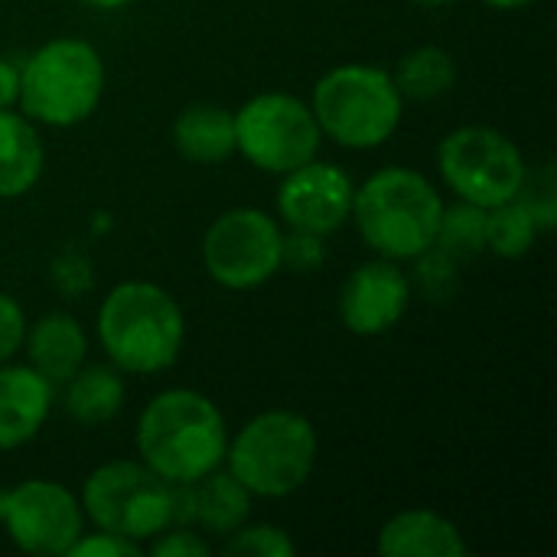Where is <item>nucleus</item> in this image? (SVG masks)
Here are the masks:
<instances>
[{"mask_svg": "<svg viewBox=\"0 0 557 557\" xmlns=\"http://www.w3.org/2000/svg\"><path fill=\"white\" fill-rule=\"evenodd\" d=\"M49 274H52V287H55L59 294L78 297V294H85V290L91 287V258L82 255V251H75V248L59 251V255L52 258Z\"/></svg>", "mask_w": 557, "mask_h": 557, "instance_id": "cd10ccee", "label": "nucleus"}, {"mask_svg": "<svg viewBox=\"0 0 557 557\" xmlns=\"http://www.w3.org/2000/svg\"><path fill=\"white\" fill-rule=\"evenodd\" d=\"M323 261H326V238H323V235L284 228L281 268H290V271H297V274H313Z\"/></svg>", "mask_w": 557, "mask_h": 557, "instance_id": "bb28decb", "label": "nucleus"}, {"mask_svg": "<svg viewBox=\"0 0 557 557\" xmlns=\"http://www.w3.org/2000/svg\"><path fill=\"white\" fill-rule=\"evenodd\" d=\"M20 352H26V362L59 388L88 362V333L75 313L49 310L36 323H26Z\"/></svg>", "mask_w": 557, "mask_h": 557, "instance_id": "2eb2a0df", "label": "nucleus"}, {"mask_svg": "<svg viewBox=\"0 0 557 557\" xmlns=\"http://www.w3.org/2000/svg\"><path fill=\"white\" fill-rule=\"evenodd\" d=\"M411 297L414 284L408 271L392 258L372 255L356 271H349V277L339 287V323L362 339L385 336L401 323V317L411 307Z\"/></svg>", "mask_w": 557, "mask_h": 557, "instance_id": "ddd939ff", "label": "nucleus"}, {"mask_svg": "<svg viewBox=\"0 0 557 557\" xmlns=\"http://www.w3.org/2000/svg\"><path fill=\"white\" fill-rule=\"evenodd\" d=\"M150 555L153 557H209L212 555V539H206L199 529L193 525H166L163 532H157L150 542Z\"/></svg>", "mask_w": 557, "mask_h": 557, "instance_id": "a878e982", "label": "nucleus"}, {"mask_svg": "<svg viewBox=\"0 0 557 557\" xmlns=\"http://www.w3.org/2000/svg\"><path fill=\"white\" fill-rule=\"evenodd\" d=\"M418 7H428V10H441V7H450V3H457V0H414Z\"/></svg>", "mask_w": 557, "mask_h": 557, "instance_id": "72a5a7b5", "label": "nucleus"}, {"mask_svg": "<svg viewBox=\"0 0 557 557\" xmlns=\"http://www.w3.org/2000/svg\"><path fill=\"white\" fill-rule=\"evenodd\" d=\"M26 313L23 307L0 290V362H10L20 349H23V336H26Z\"/></svg>", "mask_w": 557, "mask_h": 557, "instance_id": "c756f323", "label": "nucleus"}, {"mask_svg": "<svg viewBox=\"0 0 557 557\" xmlns=\"http://www.w3.org/2000/svg\"><path fill=\"white\" fill-rule=\"evenodd\" d=\"M137 460L166 483H196L222 467L228 424L219 405L196 388L157 392L134 428Z\"/></svg>", "mask_w": 557, "mask_h": 557, "instance_id": "f257e3e1", "label": "nucleus"}, {"mask_svg": "<svg viewBox=\"0 0 557 557\" xmlns=\"http://www.w3.org/2000/svg\"><path fill=\"white\" fill-rule=\"evenodd\" d=\"M323 131L310 101L290 91H261L235 111V153L255 170L284 176L320 157Z\"/></svg>", "mask_w": 557, "mask_h": 557, "instance_id": "1a4fd4ad", "label": "nucleus"}, {"mask_svg": "<svg viewBox=\"0 0 557 557\" xmlns=\"http://www.w3.org/2000/svg\"><path fill=\"white\" fill-rule=\"evenodd\" d=\"M170 493L173 483L160 480L140 460L124 457L95 467L78 490V503L91 529L144 548V542L170 525Z\"/></svg>", "mask_w": 557, "mask_h": 557, "instance_id": "0eeeda50", "label": "nucleus"}, {"mask_svg": "<svg viewBox=\"0 0 557 557\" xmlns=\"http://www.w3.org/2000/svg\"><path fill=\"white\" fill-rule=\"evenodd\" d=\"M441 212L444 196L421 170L382 166L356 186L349 222L372 255L405 264L434 248Z\"/></svg>", "mask_w": 557, "mask_h": 557, "instance_id": "7ed1b4c3", "label": "nucleus"}, {"mask_svg": "<svg viewBox=\"0 0 557 557\" xmlns=\"http://www.w3.org/2000/svg\"><path fill=\"white\" fill-rule=\"evenodd\" d=\"M55 385L29 362H0V454L26 447L46 428Z\"/></svg>", "mask_w": 557, "mask_h": 557, "instance_id": "4468645a", "label": "nucleus"}, {"mask_svg": "<svg viewBox=\"0 0 557 557\" xmlns=\"http://www.w3.org/2000/svg\"><path fill=\"white\" fill-rule=\"evenodd\" d=\"M46 166L39 127L16 108H0V199L26 196Z\"/></svg>", "mask_w": 557, "mask_h": 557, "instance_id": "6ab92c4d", "label": "nucleus"}, {"mask_svg": "<svg viewBox=\"0 0 557 557\" xmlns=\"http://www.w3.org/2000/svg\"><path fill=\"white\" fill-rule=\"evenodd\" d=\"M539 235H542V225L535 222L532 209L519 196L486 209V251L490 255L519 261L535 248Z\"/></svg>", "mask_w": 557, "mask_h": 557, "instance_id": "4be33fe9", "label": "nucleus"}, {"mask_svg": "<svg viewBox=\"0 0 557 557\" xmlns=\"http://www.w3.org/2000/svg\"><path fill=\"white\" fill-rule=\"evenodd\" d=\"M140 555V545H134V542H127V539H121V535H111V532H101V529H95V532H82L78 535V542L72 545V552L65 557H134Z\"/></svg>", "mask_w": 557, "mask_h": 557, "instance_id": "c85d7f7f", "label": "nucleus"}, {"mask_svg": "<svg viewBox=\"0 0 557 557\" xmlns=\"http://www.w3.org/2000/svg\"><path fill=\"white\" fill-rule=\"evenodd\" d=\"M95 336L104 359L124 375H160L186 346V313L157 281L114 284L95 313Z\"/></svg>", "mask_w": 557, "mask_h": 557, "instance_id": "f03ea898", "label": "nucleus"}, {"mask_svg": "<svg viewBox=\"0 0 557 557\" xmlns=\"http://www.w3.org/2000/svg\"><path fill=\"white\" fill-rule=\"evenodd\" d=\"M108 85L101 52L78 36H55L36 46L20 65L16 111L36 127H78L88 121Z\"/></svg>", "mask_w": 557, "mask_h": 557, "instance_id": "20e7f679", "label": "nucleus"}, {"mask_svg": "<svg viewBox=\"0 0 557 557\" xmlns=\"http://www.w3.org/2000/svg\"><path fill=\"white\" fill-rule=\"evenodd\" d=\"M437 173L454 199L493 209L522 193L529 160L499 127L463 124L437 144Z\"/></svg>", "mask_w": 557, "mask_h": 557, "instance_id": "6e6552de", "label": "nucleus"}, {"mask_svg": "<svg viewBox=\"0 0 557 557\" xmlns=\"http://www.w3.org/2000/svg\"><path fill=\"white\" fill-rule=\"evenodd\" d=\"M356 180L333 160H307L281 176L277 219L290 232H310L330 238L349 222Z\"/></svg>", "mask_w": 557, "mask_h": 557, "instance_id": "f8f14e48", "label": "nucleus"}, {"mask_svg": "<svg viewBox=\"0 0 557 557\" xmlns=\"http://www.w3.org/2000/svg\"><path fill=\"white\" fill-rule=\"evenodd\" d=\"M434 248L450 255L454 261H463V258L486 251V209L463 202V199H457L454 206L444 202Z\"/></svg>", "mask_w": 557, "mask_h": 557, "instance_id": "5701e85b", "label": "nucleus"}, {"mask_svg": "<svg viewBox=\"0 0 557 557\" xmlns=\"http://www.w3.org/2000/svg\"><path fill=\"white\" fill-rule=\"evenodd\" d=\"M320 460L313 421L290 408H268L228 434L222 467L255 499H287L307 486Z\"/></svg>", "mask_w": 557, "mask_h": 557, "instance_id": "39448f33", "label": "nucleus"}, {"mask_svg": "<svg viewBox=\"0 0 557 557\" xmlns=\"http://www.w3.org/2000/svg\"><path fill=\"white\" fill-rule=\"evenodd\" d=\"M251 506L255 496L225 467L193 483V525L212 542L242 529L251 519Z\"/></svg>", "mask_w": 557, "mask_h": 557, "instance_id": "aec40b11", "label": "nucleus"}, {"mask_svg": "<svg viewBox=\"0 0 557 557\" xmlns=\"http://www.w3.org/2000/svg\"><path fill=\"white\" fill-rule=\"evenodd\" d=\"M20 95V65L0 55V108H16Z\"/></svg>", "mask_w": 557, "mask_h": 557, "instance_id": "7c9ffc66", "label": "nucleus"}, {"mask_svg": "<svg viewBox=\"0 0 557 557\" xmlns=\"http://www.w3.org/2000/svg\"><path fill=\"white\" fill-rule=\"evenodd\" d=\"M0 525L20 552L42 557L69 555L88 529L78 493L46 476L0 486Z\"/></svg>", "mask_w": 557, "mask_h": 557, "instance_id": "9b49d317", "label": "nucleus"}, {"mask_svg": "<svg viewBox=\"0 0 557 557\" xmlns=\"http://www.w3.org/2000/svg\"><path fill=\"white\" fill-rule=\"evenodd\" d=\"M78 3H85V7H91V10H124V7H131L134 0H78Z\"/></svg>", "mask_w": 557, "mask_h": 557, "instance_id": "473e14b6", "label": "nucleus"}, {"mask_svg": "<svg viewBox=\"0 0 557 557\" xmlns=\"http://www.w3.org/2000/svg\"><path fill=\"white\" fill-rule=\"evenodd\" d=\"M62 408L82 428H104L124 411L127 385L124 372L111 362H85L62 385Z\"/></svg>", "mask_w": 557, "mask_h": 557, "instance_id": "a211bd4d", "label": "nucleus"}, {"mask_svg": "<svg viewBox=\"0 0 557 557\" xmlns=\"http://www.w3.org/2000/svg\"><path fill=\"white\" fill-rule=\"evenodd\" d=\"M519 199L532 209L535 222L542 225V232H552L557 222V176L552 163H542L539 170L529 166L525 186L519 193Z\"/></svg>", "mask_w": 557, "mask_h": 557, "instance_id": "393cba45", "label": "nucleus"}, {"mask_svg": "<svg viewBox=\"0 0 557 557\" xmlns=\"http://www.w3.org/2000/svg\"><path fill=\"white\" fill-rule=\"evenodd\" d=\"M310 111L326 140L346 150L388 144L405 117V98L388 69L343 62L323 72L310 91Z\"/></svg>", "mask_w": 557, "mask_h": 557, "instance_id": "423d86ee", "label": "nucleus"}, {"mask_svg": "<svg viewBox=\"0 0 557 557\" xmlns=\"http://www.w3.org/2000/svg\"><path fill=\"white\" fill-rule=\"evenodd\" d=\"M405 101H434L457 85V59L444 46H414L392 69Z\"/></svg>", "mask_w": 557, "mask_h": 557, "instance_id": "412c9836", "label": "nucleus"}, {"mask_svg": "<svg viewBox=\"0 0 557 557\" xmlns=\"http://www.w3.org/2000/svg\"><path fill=\"white\" fill-rule=\"evenodd\" d=\"M483 3L493 7V10H525V7H532L539 0H483Z\"/></svg>", "mask_w": 557, "mask_h": 557, "instance_id": "2f4dec72", "label": "nucleus"}, {"mask_svg": "<svg viewBox=\"0 0 557 557\" xmlns=\"http://www.w3.org/2000/svg\"><path fill=\"white\" fill-rule=\"evenodd\" d=\"M284 225L258 206L215 215L202 235V268L225 290H255L281 274Z\"/></svg>", "mask_w": 557, "mask_h": 557, "instance_id": "9d476101", "label": "nucleus"}, {"mask_svg": "<svg viewBox=\"0 0 557 557\" xmlns=\"http://www.w3.org/2000/svg\"><path fill=\"white\" fill-rule=\"evenodd\" d=\"M173 147L186 163L215 166L235 157V111L209 101L186 104L173 121Z\"/></svg>", "mask_w": 557, "mask_h": 557, "instance_id": "f3484780", "label": "nucleus"}, {"mask_svg": "<svg viewBox=\"0 0 557 557\" xmlns=\"http://www.w3.org/2000/svg\"><path fill=\"white\" fill-rule=\"evenodd\" d=\"M222 552L232 557H294L297 545L287 529L271 522H245L228 539H222Z\"/></svg>", "mask_w": 557, "mask_h": 557, "instance_id": "b1692460", "label": "nucleus"}, {"mask_svg": "<svg viewBox=\"0 0 557 557\" xmlns=\"http://www.w3.org/2000/svg\"><path fill=\"white\" fill-rule=\"evenodd\" d=\"M379 555L385 557H467L470 545L454 519L434 509H401L395 512L379 539Z\"/></svg>", "mask_w": 557, "mask_h": 557, "instance_id": "dca6fc26", "label": "nucleus"}]
</instances>
